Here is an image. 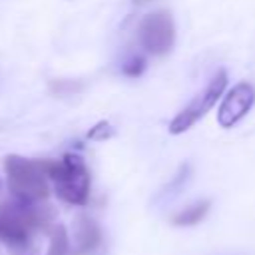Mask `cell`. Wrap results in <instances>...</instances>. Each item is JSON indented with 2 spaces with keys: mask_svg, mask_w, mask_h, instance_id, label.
Returning <instances> with one entry per match:
<instances>
[{
  "mask_svg": "<svg viewBox=\"0 0 255 255\" xmlns=\"http://www.w3.org/2000/svg\"><path fill=\"white\" fill-rule=\"evenodd\" d=\"M50 215L46 209L36 207V203L14 201L0 205V241L16 251V255L30 253L32 233L36 229L48 227Z\"/></svg>",
  "mask_w": 255,
  "mask_h": 255,
  "instance_id": "1",
  "label": "cell"
},
{
  "mask_svg": "<svg viewBox=\"0 0 255 255\" xmlns=\"http://www.w3.org/2000/svg\"><path fill=\"white\" fill-rule=\"evenodd\" d=\"M4 171L10 193L18 201L38 203L50 195V177L44 159H28L22 155H6Z\"/></svg>",
  "mask_w": 255,
  "mask_h": 255,
  "instance_id": "2",
  "label": "cell"
},
{
  "mask_svg": "<svg viewBox=\"0 0 255 255\" xmlns=\"http://www.w3.org/2000/svg\"><path fill=\"white\" fill-rule=\"evenodd\" d=\"M46 173L62 201L84 205L90 197V171L84 159L76 153H66L60 159H44Z\"/></svg>",
  "mask_w": 255,
  "mask_h": 255,
  "instance_id": "3",
  "label": "cell"
},
{
  "mask_svg": "<svg viewBox=\"0 0 255 255\" xmlns=\"http://www.w3.org/2000/svg\"><path fill=\"white\" fill-rule=\"evenodd\" d=\"M225 88H227V72H225V70H219V72L209 80V84H207V86H205V88L169 122V133L177 135V133L187 131L191 126H195V124L215 106V102L223 96Z\"/></svg>",
  "mask_w": 255,
  "mask_h": 255,
  "instance_id": "4",
  "label": "cell"
},
{
  "mask_svg": "<svg viewBox=\"0 0 255 255\" xmlns=\"http://www.w3.org/2000/svg\"><path fill=\"white\" fill-rule=\"evenodd\" d=\"M175 24L167 10H157L139 22V44L151 56H163L173 48Z\"/></svg>",
  "mask_w": 255,
  "mask_h": 255,
  "instance_id": "5",
  "label": "cell"
},
{
  "mask_svg": "<svg viewBox=\"0 0 255 255\" xmlns=\"http://www.w3.org/2000/svg\"><path fill=\"white\" fill-rule=\"evenodd\" d=\"M255 104V88L249 82H239L235 84L223 98L219 112H217V122L221 128L229 129L235 124H239L247 112Z\"/></svg>",
  "mask_w": 255,
  "mask_h": 255,
  "instance_id": "6",
  "label": "cell"
},
{
  "mask_svg": "<svg viewBox=\"0 0 255 255\" xmlns=\"http://www.w3.org/2000/svg\"><path fill=\"white\" fill-rule=\"evenodd\" d=\"M102 243V229L92 217H80L76 221V251L74 255H88Z\"/></svg>",
  "mask_w": 255,
  "mask_h": 255,
  "instance_id": "7",
  "label": "cell"
},
{
  "mask_svg": "<svg viewBox=\"0 0 255 255\" xmlns=\"http://www.w3.org/2000/svg\"><path fill=\"white\" fill-rule=\"evenodd\" d=\"M211 207V201L209 199H201V201H195L187 207H183L181 211H177L173 217H171V223L177 225V227H191V225H197L209 211Z\"/></svg>",
  "mask_w": 255,
  "mask_h": 255,
  "instance_id": "8",
  "label": "cell"
},
{
  "mask_svg": "<svg viewBox=\"0 0 255 255\" xmlns=\"http://www.w3.org/2000/svg\"><path fill=\"white\" fill-rule=\"evenodd\" d=\"M68 251H70V241H68V233L64 225H52L48 255H68Z\"/></svg>",
  "mask_w": 255,
  "mask_h": 255,
  "instance_id": "9",
  "label": "cell"
},
{
  "mask_svg": "<svg viewBox=\"0 0 255 255\" xmlns=\"http://www.w3.org/2000/svg\"><path fill=\"white\" fill-rule=\"evenodd\" d=\"M145 72V58L139 54H131L124 64H122V74L128 78H139Z\"/></svg>",
  "mask_w": 255,
  "mask_h": 255,
  "instance_id": "10",
  "label": "cell"
},
{
  "mask_svg": "<svg viewBox=\"0 0 255 255\" xmlns=\"http://www.w3.org/2000/svg\"><path fill=\"white\" fill-rule=\"evenodd\" d=\"M82 90V82L78 80H52L50 92L54 96H74Z\"/></svg>",
  "mask_w": 255,
  "mask_h": 255,
  "instance_id": "11",
  "label": "cell"
},
{
  "mask_svg": "<svg viewBox=\"0 0 255 255\" xmlns=\"http://www.w3.org/2000/svg\"><path fill=\"white\" fill-rule=\"evenodd\" d=\"M189 173H191V169H189V165L185 163V165H181L179 167V171L175 173V177L165 185V189H163V195H173V193H177L183 185H185V181L189 179Z\"/></svg>",
  "mask_w": 255,
  "mask_h": 255,
  "instance_id": "12",
  "label": "cell"
},
{
  "mask_svg": "<svg viewBox=\"0 0 255 255\" xmlns=\"http://www.w3.org/2000/svg\"><path fill=\"white\" fill-rule=\"evenodd\" d=\"M112 133H114L112 126H110L108 122H100V124H96V126L88 131V137H90V139H108Z\"/></svg>",
  "mask_w": 255,
  "mask_h": 255,
  "instance_id": "13",
  "label": "cell"
},
{
  "mask_svg": "<svg viewBox=\"0 0 255 255\" xmlns=\"http://www.w3.org/2000/svg\"><path fill=\"white\" fill-rule=\"evenodd\" d=\"M133 4H145V2H149V0H131Z\"/></svg>",
  "mask_w": 255,
  "mask_h": 255,
  "instance_id": "14",
  "label": "cell"
}]
</instances>
